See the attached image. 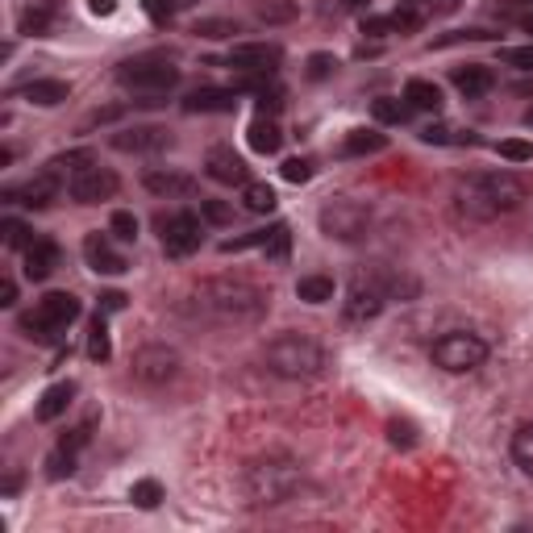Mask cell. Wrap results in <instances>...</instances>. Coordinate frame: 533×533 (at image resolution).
<instances>
[{
  "mask_svg": "<svg viewBox=\"0 0 533 533\" xmlns=\"http://www.w3.org/2000/svg\"><path fill=\"white\" fill-rule=\"evenodd\" d=\"M242 204H246L250 213H271V209H275V192L266 188V184H246V188H242Z\"/></svg>",
  "mask_w": 533,
  "mask_h": 533,
  "instance_id": "31",
  "label": "cell"
},
{
  "mask_svg": "<svg viewBox=\"0 0 533 533\" xmlns=\"http://www.w3.org/2000/svg\"><path fill=\"white\" fill-rule=\"evenodd\" d=\"M192 308L204 321H221V325H254L263 321V313L271 308V296L263 288H254L246 280H209L196 288Z\"/></svg>",
  "mask_w": 533,
  "mask_h": 533,
  "instance_id": "1",
  "label": "cell"
},
{
  "mask_svg": "<svg viewBox=\"0 0 533 533\" xmlns=\"http://www.w3.org/2000/svg\"><path fill=\"white\" fill-rule=\"evenodd\" d=\"M408 109L413 104H400V101H375V121H388V126H396V121H408Z\"/></svg>",
  "mask_w": 533,
  "mask_h": 533,
  "instance_id": "36",
  "label": "cell"
},
{
  "mask_svg": "<svg viewBox=\"0 0 533 533\" xmlns=\"http://www.w3.org/2000/svg\"><path fill=\"white\" fill-rule=\"evenodd\" d=\"M342 4H346V9H355V13H363V9H367L371 0H342Z\"/></svg>",
  "mask_w": 533,
  "mask_h": 533,
  "instance_id": "52",
  "label": "cell"
},
{
  "mask_svg": "<svg viewBox=\"0 0 533 533\" xmlns=\"http://www.w3.org/2000/svg\"><path fill=\"white\" fill-rule=\"evenodd\" d=\"M317 226H321V234L333 238V242H358L371 229V209L363 201L338 196V201H330L325 209H321Z\"/></svg>",
  "mask_w": 533,
  "mask_h": 533,
  "instance_id": "7",
  "label": "cell"
},
{
  "mask_svg": "<svg viewBox=\"0 0 533 533\" xmlns=\"http://www.w3.org/2000/svg\"><path fill=\"white\" fill-rule=\"evenodd\" d=\"M280 59H283V51L271 46V42H242V46L229 51V67H238L246 76H275Z\"/></svg>",
  "mask_w": 533,
  "mask_h": 533,
  "instance_id": "13",
  "label": "cell"
},
{
  "mask_svg": "<svg viewBox=\"0 0 533 533\" xmlns=\"http://www.w3.org/2000/svg\"><path fill=\"white\" fill-rule=\"evenodd\" d=\"M129 500L138 508H159V500H163V483L159 480H138L134 488H129Z\"/></svg>",
  "mask_w": 533,
  "mask_h": 533,
  "instance_id": "32",
  "label": "cell"
},
{
  "mask_svg": "<svg viewBox=\"0 0 533 533\" xmlns=\"http://www.w3.org/2000/svg\"><path fill=\"white\" fill-rule=\"evenodd\" d=\"M433 363L450 375H467V371H480L488 363V342L480 333H467V330H450L433 342Z\"/></svg>",
  "mask_w": 533,
  "mask_h": 533,
  "instance_id": "6",
  "label": "cell"
},
{
  "mask_svg": "<svg viewBox=\"0 0 533 533\" xmlns=\"http://www.w3.org/2000/svg\"><path fill=\"white\" fill-rule=\"evenodd\" d=\"M13 300H17V283L4 280V283H0V305H13Z\"/></svg>",
  "mask_w": 533,
  "mask_h": 533,
  "instance_id": "51",
  "label": "cell"
},
{
  "mask_svg": "<svg viewBox=\"0 0 533 533\" xmlns=\"http://www.w3.org/2000/svg\"><path fill=\"white\" fill-rule=\"evenodd\" d=\"M117 79H121V88L138 92V96H163L167 88H176L179 67H171L167 59H129L117 67Z\"/></svg>",
  "mask_w": 533,
  "mask_h": 533,
  "instance_id": "8",
  "label": "cell"
},
{
  "mask_svg": "<svg viewBox=\"0 0 533 533\" xmlns=\"http://www.w3.org/2000/svg\"><path fill=\"white\" fill-rule=\"evenodd\" d=\"M246 138H250V151H258V154H275L283 146V134H280V126L271 121L266 113H258L250 121V129H246Z\"/></svg>",
  "mask_w": 533,
  "mask_h": 533,
  "instance_id": "21",
  "label": "cell"
},
{
  "mask_svg": "<svg viewBox=\"0 0 533 533\" xmlns=\"http://www.w3.org/2000/svg\"><path fill=\"white\" fill-rule=\"evenodd\" d=\"M71 400H76V383H54V388H46V396L38 400V421H59Z\"/></svg>",
  "mask_w": 533,
  "mask_h": 533,
  "instance_id": "22",
  "label": "cell"
},
{
  "mask_svg": "<svg viewBox=\"0 0 533 533\" xmlns=\"http://www.w3.org/2000/svg\"><path fill=\"white\" fill-rule=\"evenodd\" d=\"M204 167H209V176L217 179V184H250V167L242 163V154H234L229 146H213L209 151V159H204Z\"/></svg>",
  "mask_w": 533,
  "mask_h": 533,
  "instance_id": "15",
  "label": "cell"
},
{
  "mask_svg": "<svg viewBox=\"0 0 533 533\" xmlns=\"http://www.w3.org/2000/svg\"><path fill=\"white\" fill-rule=\"evenodd\" d=\"M388 438H392V446H417V425L413 421H388Z\"/></svg>",
  "mask_w": 533,
  "mask_h": 533,
  "instance_id": "37",
  "label": "cell"
},
{
  "mask_svg": "<svg viewBox=\"0 0 533 533\" xmlns=\"http://www.w3.org/2000/svg\"><path fill=\"white\" fill-rule=\"evenodd\" d=\"M296 296L308 300V305H325V300H333V280L330 275H305L296 283Z\"/></svg>",
  "mask_w": 533,
  "mask_h": 533,
  "instance_id": "26",
  "label": "cell"
},
{
  "mask_svg": "<svg viewBox=\"0 0 533 533\" xmlns=\"http://www.w3.org/2000/svg\"><path fill=\"white\" fill-rule=\"evenodd\" d=\"M109 234H113L117 242H134V238H138V217L126 213V209H121V213H113V221H109Z\"/></svg>",
  "mask_w": 533,
  "mask_h": 533,
  "instance_id": "34",
  "label": "cell"
},
{
  "mask_svg": "<svg viewBox=\"0 0 533 533\" xmlns=\"http://www.w3.org/2000/svg\"><path fill=\"white\" fill-rule=\"evenodd\" d=\"M500 154H504L508 163H529L533 146H529V142H500Z\"/></svg>",
  "mask_w": 533,
  "mask_h": 533,
  "instance_id": "44",
  "label": "cell"
},
{
  "mask_svg": "<svg viewBox=\"0 0 533 533\" xmlns=\"http://www.w3.org/2000/svg\"><path fill=\"white\" fill-rule=\"evenodd\" d=\"M184 109H188V113H234V109H238V92L201 88V92H192L188 101H184Z\"/></svg>",
  "mask_w": 533,
  "mask_h": 533,
  "instance_id": "18",
  "label": "cell"
},
{
  "mask_svg": "<svg viewBox=\"0 0 533 533\" xmlns=\"http://www.w3.org/2000/svg\"><path fill=\"white\" fill-rule=\"evenodd\" d=\"M500 63L521 67V71H533V42L529 46H508V51H500Z\"/></svg>",
  "mask_w": 533,
  "mask_h": 533,
  "instance_id": "40",
  "label": "cell"
},
{
  "mask_svg": "<svg viewBox=\"0 0 533 533\" xmlns=\"http://www.w3.org/2000/svg\"><path fill=\"white\" fill-rule=\"evenodd\" d=\"M126 308V292H104L101 296V313H121Z\"/></svg>",
  "mask_w": 533,
  "mask_h": 533,
  "instance_id": "48",
  "label": "cell"
},
{
  "mask_svg": "<svg viewBox=\"0 0 533 533\" xmlns=\"http://www.w3.org/2000/svg\"><path fill=\"white\" fill-rule=\"evenodd\" d=\"M388 21H392L396 34H413V29L421 26V13H417V9H396V13L388 17Z\"/></svg>",
  "mask_w": 533,
  "mask_h": 533,
  "instance_id": "43",
  "label": "cell"
},
{
  "mask_svg": "<svg viewBox=\"0 0 533 533\" xmlns=\"http://www.w3.org/2000/svg\"><path fill=\"white\" fill-rule=\"evenodd\" d=\"M67 96H71V88H67L63 79H34V84H26V101L42 104V109H54V104H63Z\"/></svg>",
  "mask_w": 533,
  "mask_h": 533,
  "instance_id": "23",
  "label": "cell"
},
{
  "mask_svg": "<svg viewBox=\"0 0 533 533\" xmlns=\"http://www.w3.org/2000/svg\"><path fill=\"white\" fill-rule=\"evenodd\" d=\"M242 488H246V500L250 504H283L288 496L300 488V467H296L288 455H266L246 463L242 471Z\"/></svg>",
  "mask_w": 533,
  "mask_h": 533,
  "instance_id": "3",
  "label": "cell"
},
{
  "mask_svg": "<svg viewBox=\"0 0 533 533\" xmlns=\"http://www.w3.org/2000/svg\"><path fill=\"white\" fill-rule=\"evenodd\" d=\"M88 9L96 17H113L117 13V0H88Z\"/></svg>",
  "mask_w": 533,
  "mask_h": 533,
  "instance_id": "50",
  "label": "cell"
},
{
  "mask_svg": "<svg viewBox=\"0 0 533 533\" xmlns=\"http://www.w3.org/2000/svg\"><path fill=\"white\" fill-rule=\"evenodd\" d=\"M383 146H388V138L375 134V129H350V138H346L342 151L346 154H380Z\"/></svg>",
  "mask_w": 533,
  "mask_h": 533,
  "instance_id": "27",
  "label": "cell"
},
{
  "mask_svg": "<svg viewBox=\"0 0 533 533\" xmlns=\"http://www.w3.org/2000/svg\"><path fill=\"white\" fill-rule=\"evenodd\" d=\"M383 300H388V288H383L380 280H363V275H358V280L350 283V292H346V321H355V325L375 321L383 313Z\"/></svg>",
  "mask_w": 533,
  "mask_h": 533,
  "instance_id": "12",
  "label": "cell"
},
{
  "mask_svg": "<svg viewBox=\"0 0 533 533\" xmlns=\"http://www.w3.org/2000/svg\"><path fill=\"white\" fill-rule=\"evenodd\" d=\"M0 229H4V246H13V250H17V246L26 250L29 242H34V238H26V226H21V221H4Z\"/></svg>",
  "mask_w": 533,
  "mask_h": 533,
  "instance_id": "45",
  "label": "cell"
},
{
  "mask_svg": "<svg viewBox=\"0 0 533 533\" xmlns=\"http://www.w3.org/2000/svg\"><path fill=\"white\" fill-rule=\"evenodd\" d=\"M76 458H79V450H71V446H54L51 450V458H46V475L51 480H67V475H76Z\"/></svg>",
  "mask_w": 533,
  "mask_h": 533,
  "instance_id": "28",
  "label": "cell"
},
{
  "mask_svg": "<svg viewBox=\"0 0 533 533\" xmlns=\"http://www.w3.org/2000/svg\"><path fill=\"white\" fill-rule=\"evenodd\" d=\"M266 258L271 263H283L288 258V250H292V234H288V226H271V238H266Z\"/></svg>",
  "mask_w": 533,
  "mask_h": 533,
  "instance_id": "33",
  "label": "cell"
},
{
  "mask_svg": "<svg viewBox=\"0 0 533 533\" xmlns=\"http://www.w3.org/2000/svg\"><path fill=\"white\" fill-rule=\"evenodd\" d=\"M142 9H146V17L154 26H167L176 17V0H142Z\"/></svg>",
  "mask_w": 533,
  "mask_h": 533,
  "instance_id": "39",
  "label": "cell"
},
{
  "mask_svg": "<svg viewBox=\"0 0 533 533\" xmlns=\"http://www.w3.org/2000/svg\"><path fill=\"white\" fill-rule=\"evenodd\" d=\"M292 13H296V9L288 4V0H283V4H266V0L258 4V17H263V21H288Z\"/></svg>",
  "mask_w": 533,
  "mask_h": 533,
  "instance_id": "46",
  "label": "cell"
},
{
  "mask_svg": "<svg viewBox=\"0 0 533 533\" xmlns=\"http://www.w3.org/2000/svg\"><path fill=\"white\" fill-rule=\"evenodd\" d=\"M196 34H204V38H226V34H238V26H229V21H201Z\"/></svg>",
  "mask_w": 533,
  "mask_h": 533,
  "instance_id": "47",
  "label": "cell"
},
{
  "mask_svg": "<svg viewBox=\"0 0 533 533\" xmlns=\"http://www.w3.org/2000/svg\"><path fill=\"white\" fill-rule=\"evenodd\" d=\"M67 188H71L76 204H101L117 196V176L109 167H76V176H71Z\"/></svg>",
  "mask_w": 533,
  "mask_h": 533,
  "instance_id": "10",
  "label": "cell"
},
{
  "mask_svg": "<svg viewBox=\"0 0 533 533\" xmlns=\"http://www.w3.org/2000/svg\"><path fill=\"white\" fill-rule=\"evenodd\" d=\"M179 371V355L171 346H142L134 355V380L146 383V388H159V383L176 380Z\"/></svg>",
  "mask_w": 533,
  "mask_h": 533,
  "instance_id": "9",
  "label": "cell"
},
{
  "mask_svg": "<svg viewBox=\"0 0 533 533\" xmlns=\"http://www.w3.org/2000/svg\"><path fill=\"white\" fill-rule=\"evenodd\" d=\"M21 29H26V34H46V29H51V4H34V9H26Z\"/></svg>",
  "mask_w": 533,
  "mask_h": 533,
  "instance_id": "35",
  "label": "cell"
},
{
  "mask_svg": "<svg viewBox=\"0 0 533 533\" xmlns=\"http://www.w3.org/2000/svg\"><path fill=\"white\" fill-rule=\"evenodd\" d=\"M54 266H59V246L51 238H34L26 246V275L29 280H46L54 275Z\"/></svg>",
  "mask_w": 533,
  "mask_h": 533,
  "instance_id": "17",
  "label": "cell"
},
{
  "mask_svg": "<svg viewBox=\"0 0 533 533\" xmlns=\"http://www.w3.org/2000/svg\"><path fill=\"white\" fill-rule=\"evenodd\" d=\"M159 229H163V250L171 258H188V254L201 250V221L192 213L159 217Z\"/></svg>",
  "mask_w": 533,
  "mask_h": 533,
  "instance_id": "11",
  "label": "cell"
},
{
  "mask_svg": "<svg viewBox=\"0 0 533 533\" xmlns=\"http://www.w3.org/2000/svg\"><path fill=\"white\" fill-rule=\"evenodd\" d=\"M113 146L126 154H151V151H163V146H171V134L159 126H134V129H121V134H113Z\"/></svg>",
  "mask_w": 533,
  "mask_h": 533,
  "instance_id": "14",
  "label": "cell"
},
{
  "mask_svg": "<svg viewBox=\"0 0 533 533\" xmlns=\"http://www.w3.org/2000/svg\"><path fill=\"white\" fill-rule=\"evenodd\" d=\"M283 179H288V184H308V179H313V163H308V159H288V163H283Z\"/></svg>",
  "mask_w": 533,
  "mask_h": 533,
  "instance_id": "41",
  "label": "cell"
},
{
  "mask_svg": "<svg viewBox=\"0 0 533 533\" xmlns=\"http://www.w3.org/2000/svg\"><path fill=\"white\" fill-rule=\"evenodd\" d=\"M521 201H525V184L508 171H488L458 184V209L471 221H496L500 213H512Z\"/></svg>",
  "mask_w": 533,
  "mask_h": 533,
  "instance_id": "2",
  "label": "cell"
},
{
  "mask_svg": "<svg viewBox=\"0 0 533 533\" xmlns=\"http://www.w3.org/2000/svg\"><path fill=\"white\" fill-rule=\"evenodd\" d=\"M79 317V300L71 292H46L34 305V313L21 317V333L29 342H59V333Z\"/></svg>",
  "mask_w": 533,
  "mask_h": 533,
  "instance_id": "5",
  "label": "cell"
},
{
  "mask_svg": "<svg viewBox=\"0 0 533 533\" xmlns=\"http://www.w3.org/2000/svg\"><path fill=\"white\" fill-rule=\"evenodd\" d=\"M392 29V21L388 17H371V21H363V34H371V38H383Z\"/></svg>",
  "mask_w": 533,
  "mask_h": 533,
  "instance_id": "49",
  "label": "cell"
},
{
  "mask_svg": "<svg viewBox=\"0 0 533 533\" xmlns=\"http://www.w3.org/2000/svg\"><path fill=\"white\" fill-rule=\"evenodd\" d=\"M405 101L413 104V109H421V113H438V109H442V88L430 84V79H408Z\"/></svg>",
  "mask_w": 533,
  "mask_h": 533,
  "instance_id": "25",
  "label": "cell"
},
{
  "mask_svg": "<svg viewBox=\"0 0 533 533\" xmlns=\"http://www.w3.org/2000/svg\"><path fill=\"white\" fill-rule=\"evenodd\" d=\"M142 184L154 196H188V192H196V179L184 176V171H146Z\"/></svg>",
  "mask_w": 533,
  "mask_h": 533,
  "instance_id": "19",
  "label": "cell"
},
{
  "mask_svg": "<svg viewBox=\"0 0 533 533\" xmlns=\"http://www.w3.org/2000/svg\"><path fill=\"white\" fill-rule=\"evenodd\" d=\"M338 71V59L333 54H308V79H325Z\"/></svg>",
  "mask_w": 533,
  "mask_h": 533,
  "instance_id": "42",
  "label": "cell"
},
{
  "mask_svg": "<svg viewBox=\"0 0 533 533\" xmlns=\"http://www.w3.org/2000/svg\"><path fill=\"white\" fill-rule=\"evenodd\" d=\"M201 213H204V221H213V226H229V221H234V204H226V201H201Z\"/></svg>",
  "mask_w": 533,
  "mask_h": 533,
  "instance_id": "38",
  "label": "cell"
},
{
  "mask_svg": "<svg viewBox=\"0 0 533 533\" xmlns=\"http://www.w3.org/2000/svg\"><path fill=\"white\" fill-rule=\"evenodd\" d=\"M417 4H442V0H417Z\"/></svg>",
  "mask_w": 533,
  "mask_h": 533,
  "instance_id": "54",
  "label": "cell"
},
{
  "mask_svg": "<svg viewBox=\"0 0 533 533\" xmlns=\"http://www.w3.org/2000/svg\"><path fill=\"white\" fill-rule=\"evenodd\" d=\"M109 355H113V342H109V325H104V313H96V321H92V330H88V358L104 363Z\"/></svg>",
  "mask_w": 533,
  "mask_h": 533,
  "instance_id": "30",
  "label": "cell"
},
{
  "mask_svg": "<svg viewBox=\"0 0 533 533\" xmlns=\"http://www.w3.org/2000/svg\"><path fill=\"white\" fill-rule=\"evenodd\" d=\"M84 258H88V266L96 275H121L126 271V258L113 250V242L104 238V234H88L84 238Z\"/></svg>",
  "mask_w": 533,
  "mask_h": 533,
  "instance_id": "16",
  "label": "cell"
},
{
  "mask_svg": "<svg viewBox=\"0 0 533 533\" xmlns=\"http://www.w3.org/2000/svg\"><path fill=\"white\" fill-rule=\"evenodd\" d=\"M521 26H525V29H529V34H533V13H525V17H521Z\"/></svg>",
  "mask_w": 533,
  "mask_h": 533,
  "instance_id": "53",
  "label": "cell"
},
{
  "mask_svg": "<svg viewBox=\"0 0 533 533\" xmlns=\"http://www.w3.org/2000/svg\"><path fill=\"white\" fill-rule=\"evenodd\" d=\"M512 463H517L525 475H533V421L512 433Z\"/></svg>",
  "mask_w": 533,
  "mask_h": 533,
  "instance_id": "29",
  "label": "cell"
},
{
  "mask_svg": "<svg viewBox=\"0 0 533 533\" xmlns=\"http://www.w3.org/2000/svg\"><path fill=\"white\" fill-rule=\"evenodd\" d=\"M54 192H59V171H54V163H51L38 179H29L17 196H21V204H29V209H46V204L54 201Z\"/></svg>",
  "mask_w": 533,
  "mask_h": 533,
  "instance_id": "20",
  "label": "cell"
},
{
  "mask_svg": "<svg viewBox=\"0 0 533 533\" xmlns=\"http://www.w3.org/2000/svg\"><path fill=\"white\" fill-rule=\"evenodd\" d=\"M266 371L280 380H313L325 367V350H321L308 333H280L266 342Z\"/></svg>",
  "mask_w": 533,
  "mask_h": 533,
  "instance_id": "4",
  "label": "cell"
},
{
  "mask_svg": "<svg viewBox=\"0 0 533 533\" xmlns=\"http://www.w3.org/2000/svg\"><path fill=\"white\" fill-rule=\"evenodd\" d=\"M455 88L463 92V96H483V92L492 88V71H488V67L483 63H471V67H458L455 71Z\"/></svg>",
  "mask_w": 533,
  "mask_h": 533,
  "instance_id": "24",
  "label": "cell"
}]
</instances>
